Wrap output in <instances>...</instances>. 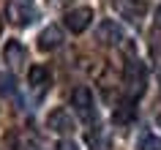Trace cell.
Returning <instances> with one entry per match:
<instances>
[{"instance_id":"cell-1","label":"cell","mask_w":161,"mask_h":150,"mask_svg":"<svg viewBox=\"0 0 161 150\" xmlns=\"http://www.w3.org/2000/svg\"><path fill=\"white\" fill-rule=\"evenodd\" d=\"M123 82H126V90H128L131 98L145 93V85H147V68H145L142 60L128 58L126 68H123Z\"/></svg>"},{"instance_id":"cell-2","label":"cell","mask_w":161,"mask_h":150,"mask_svg":"<svg viewBox=\"0 0 161 150\" xmlns=\"http://www.w3.org/2000/svg\"><path fill=\"white\" fill-rule=\"evenodd\" d=\"M47 128H49L52 134H60V136H71V134L76 131V120L71 117V112L63 107L52 109L49 115H47Z\"/></svg>"},{"instance_id":"cell-3","label":"cell","mask_w":161,"mask_h":150,"mask_svg":"<svg viewBox=\"0 0 161 150\" xmlns=\"http://www.w3.org/2000/svg\"><path fill=\"white\" fill-rule=\"evenodd\" d=\"M71 107L79 112V117H85V120H93V117H96L93 90H90V87H85V85L74 87V93H71Z\"/></svg>"},{"instance_id":"cell-4","label":"cell","mask_w":161,"mask_h":150,"mask_svg":"<svg viewBox=\"0 0 161 150\" xmlns=\"http://www.w3.org/2000/svg\"><path fill=\"white\" fill-rule=\"evenodd\" d=\"M96 38H98L104 47H120V44L126 41V33H123V27H120L115 19H101L98 27H96Z\"/></svg>"},{"instance_id":"cell-5","label":"cell","mask_w":161,"mask_h":150,"mask_svg":"<svg viewBox=\"0 0 161 150\" xmlns=\"http://www.w3.org/2000/svg\"><path fill=\"white\" fill-rule=\"evenodd\" d=\"M90 22H93V8L90 6H79V8L66 14V27L71 33H85L90 27Z\"/></svg>"},{"instance_id":"cell-6","label":"cell","mask_w":161,"mask_h":150,"mask_svg":"<svg viewBox=\"0 0 161 150\" xmlns=\"http://www.w3.org/2000/svg\"><path fill=\"white\" fill-rule=\"evenodd\" d=\"M63 41H66V36H63V30H60L58 25H49V27H44L41 33H38V49H41V52L60 49Z\"/></svg>"},{"instance_id":"cell-7","label":"cell","mask_w":161,"mask_h":150,"mask_svg":"<svg viewBox=\"0 0 161 150\" xmlns=\"http://www.w3.org/2000/svg\"><path fill=\"white\" fill-rule=\"evenodd\" d=\"M3 58H6V63H8V68H22L27 63V49L22 47V41L8 38L6 47H3Z\"/></svg>"},{"instance_id":"cell-8","label":"cell","mask_w":161,"mask_h":150,"mask_svg":"<svg viewBox=\"0 0 161 150\" xmlns=\"http://www.w3.org/2000/svg\"><path fill=\"white\" fill-rule=\"evenodd\" d=\"M6 17H8V22H14V25H30L36 19V11L27 6V3H8L6 6Z\"/></svg>"},{"instance_id":"cell-9","label":"cell","mask_w":161,"mask_h":150,"mask_svg":"<svg viewBox=\"0 0 161 150\" xmlns=\"http://www.w3.org/2000/svg\"><path fill=\"white\" fill-rule=\"evenodd\" d=\"M134 117H136V104H134V98L120 101L118 107L112 109V120H115L118 125H128V123H134Z\"/></svg>"},{"instance_id":"cell-10","label":"cell","mask_w":161,"mask_h":150,"mask_svg":"<svg viewBox=\"0 0 161 150\" xmlns=\"http://www.w3.org/2000/svg\"><path fill=\"white\" fill-rule=\"evenodd\" d=\"M27 82H30V87H36V90L49 87V82H52L49 68H44V66H30V71H27Z\"/></svg>"},{"instance_id":"cell-11","label":"cell","mask_w":161,"mask_h":150,"mask_svg":"<svg viewBox=\"0 0 161 150\" xmlns=\"http://www.w3.org/2000/svg\"><path fill=\"white\" fill-rule=\"evenodd\" d=\"M118 8L123 11L128 19H136V17H142V14H145V3H131V6H128V3H123V0H120Z\"/></svg>"},{"instance_id":"cell-12","label":"cell","mask_w":161,"mask_h":150,"mask_svg":"<svg viewBox=\"0 0 161 150\" xmlns=\"http://www.w3.org/2000/svg\"><path fill=\"white\" fill-rule=\"evenodd\" d=\"M14 90H17L14 76L6 74V71H0V96H14Z\"/></svg>"},{"instance_id":"cell-13","label":"cell","mask_w":161,"mask_h":150,"mask_svg":"<svg viewBox=\"0 0 161 150\" xmlns=\"http://www.w3.org/2000/svg\"><path fill=\"white\" fill-rule=\"evenodd\" d=\"M136 150H161V139L156 134H145L142 139H139V147Z\"/></svg>"},{"instance_id":"cell-14","label":"cell","mask_w":161,"mask_h":150,"mask_svg":"<svg viewBox=\"0 0 161 150\" xmlns=\"http://www.w3.org/2000/svg\"><path fill=\"white\" fill-rule=\"evenodd\" d=\"M58 150H79V147L71 139H63V142H58Z\"/></svg>"},{"instance_id":"cell-15","label":"cell","mask_w":161,"mask_h":150,"mask_svg":"<svg viewBox=\"0 0 161 150\" xmlns=\"http://www.w3.org/2000/svg\"><path fill=\"white\" fill-rule=\"evenodd\" d=\"M49 6H55V8H60V6H66V3H71V0H47Z\"/></svg>"},{"instance_id":"cell-16","label":"cell","mask_w":161,"mask_h":150,"mask_svg":"<svg viewBox=\"0 0 161 150\" xmlns=\"http://www.w3.org/2000/svg\"><path fill=\"white\" fill-rule=\"evenodd\" d=\"M156 19H158V25H161V6L156 8Z\"/></svg>"},{"instance_id":"cell-17","label":"cell","mask_w":161,"mask_h":150,"mask_svg":"<svg viewBox=\"0 0 161 150\" xmlns=\"http://www.w3.org/2000/svg\"><path fill=\"white\" fill-rule=\"evenodd\" d=\"M156 125H158V128H161V112H158V115H156Z\"/></svg>"},{"instance_id":"cell-18","label":"cell","mask_w":161,"mask_h":150,"mask_svg":"<svg viewBox=\"0 0 161 150\" xmlns=\"http://www.w3.org/2000/svg\"><path fill=\"white\" fill-rule=\"evenodd\" d=\"M22 3H30V0H22Z\"/></svg>"}]
</instances>
